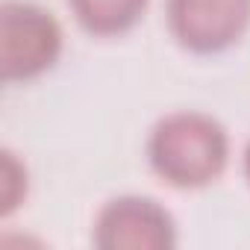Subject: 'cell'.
<instances>
[{
    "label": "cell",
    "mask_w": 250,
    "mask_h": 250,
    "mask_svg": "<svg viewBox=\"0 0 250 250\" xmlns=\"http://www.w3.org/2000/svg\"><path fill=\"white\" fill-rule=\"evenodd\" d=\"M147 165L171 188H206L229 165V136L224 124L206 112H171L153 124L147 136Z\"/></svg>",
    "instance_id": "1"
},
{
    "label": "cell",
    "mask_w": 250,
    "mask_h": 250,
    "mask_svg": "<svg viewBox=\"0 0 250 250\" xmlns=\"http://www.w3.org/2000/svg\"><path fill=\"white\" fill-rule=\"evenodd\" d=\"M62 47V27L44 6L30 0H6L0 6V80L6 85L47 74Z\"/></svg>",
    "instance_id": "2"
},
{
    "label": "cell",
    "mask_w": 250,
    "mask_h": 250,
    "mask_svg": "<svg viewBox=\"0 0 250 250\" xmlns=\"http://www.w3.org/2000/svg\"><path fill=\"white\" fill-rule=\"evenodd\" d=\"M91 241L103 250H171L177 244V221L153 197L121 194L97 212Z\"/></svg>",
    "instance_id": "3"
},
{
    "label": "cell",
    "mask_w": 250,
    "mask_h": 250,
    "mask_svg": "<svg viewBox=\"0 0 250 250\" xmlns=\"http://www.w3.org/2000/svg\"><path fill=\"white\" fill-rule=\"evenodd\" d=\"M165 21L183 50L197 56L224 53L250 27V0H168Z\"/></svg>",
    "instance_id": "4"
},
{
    "label": "cell",
    "mask_w": 250,
    "mask_h": 250,
    "mask_svg": "<svg viewBox=\"0 0 250 250\" xmlns=\"http://www.w3.org/2000/svg\"><path fill=\"white\" fill-rule=\"evenodd\" d=\"M150 0H68L77 24L97 39H115L130 33L147 12Z\"/></svg>",
    "instance_id": "5"
},
{
    "label": "cell",
    "mask_w": 250,
    "mask_h": 250,
    "mask_svg": "<svg viewBox=\"0 0 250 250\" xmlns=\"http://www.w3.org/2000/svg\"><path fill=\"white\" fill-rule=\"evenodd\" d=\"M27 197V168L12 150H3V218H9Z\"/></svg>",
    "instance_id": "6"
},
{
    "label": "cell",
    "mask_w": 250,
    "mask_h": 250,
    "mask_svg": "<svg viewBox=\"0 0 250 250\" xmlns=\"http://www.w3.org/2000/svg\"><path fill=\"white\" fill-rule=\"evenodd\" d=\"M241 171H244V180L250 186V142L244 145V153H241Z\"/></svg>",
    "instance_id": "7"
}]
</instances>
